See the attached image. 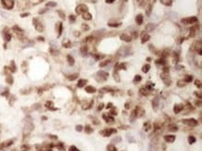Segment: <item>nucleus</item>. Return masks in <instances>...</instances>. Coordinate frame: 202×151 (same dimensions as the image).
<instances>
[{"instance_id": "f257e3e1", "label": "nucleus", "mask_w": 202, "mask_h": 151, "mask_svg": "<svg viewBox=\"0 0 202 151\" xmlns=\"http://www.w3.org/2000/svg\"><path fill=\"white\" fill-rule=\"evenodd\" d=\"M33 24H34V26L36 29V31H38V32H43V31H44V25H43L42 23H41L38 19L34 18V19L33 20Z\"/></svg>"}, {"instance_id": "f03ea898", "label": "nucleus", "mask_w": 202, "mask_h": 151, "mask_svg": "<svg viewBox=\"0 0 202 151\" xmlns=\"http://www.w3.org/2000/svg\"><path fill=\"white\" fill-rule=\"evenodd\" d=\"M198 20L197 17H188V18H184V19H182V24H193L198 23Z\"/></svg>"}, {"instance_id": "7ed1b4c3", "label": "nucleus", "mask_w": 202, "mask_h": 151, "mask_svg": "<svg viewBox=\"0 0 202 151\" xmlns=\"http://www.w3.org/2000/svg\"><path fill=\"white\" fill-rule=\"evenodd\" d=\"M88 11V7L84 4H80L77 7V9H76V12L77 14H82L84 12H87Z\"/></svg>"}, {"instance_id": "20e7f679", "label": "nucleus", "mask_w": 202, "mask_h": 151, "mask_svg": "<svg viewBox=\"0 0 202 151\" xmlns=\"http://www.w3.org/2000/svg\"><path fill=\"white\" fill-rule=\"evenodd\" d=\"M183 123L185 125L188 126H192V127H195V126L198 125V121H197L195 119H183Z\"/></svg>"}, {"instance_id": "39448f33", "label": "nucleus", "mask_w": 202, "mask_h": 151, "mask_svg": "<svg viewBox=\"0 0 202 151\" xmlns=\"http://www.w3.org/2000/svg\"><path fill=\"white\" fill-rule=\"evenodd\" d=\"M1 1H2L3 6L7 9H11L14 6V1L13 0H1Z\"/></svg>"}, {"instance_id": "423d86ee", "label": "nucleus", "mask_w": 202, "mask_h": 151, "mask_svg": "<svg viewBox=\"0 0 202 151\" xmlns=\"http://www.w3.org/2000/svg\"><path fill=\"white\" fill-rule=\"evenodd\" d=\"M116 132H117V130H115V129H105V130L100 132V133L102 134V135H103V136L108 137V136H110L112 133H116Z\"/></svg>"}, {"instance_id": "0eeeda50", "label": "nucleus", "mask_w": 202, "mask_h": 151, "mask_svg": "<svg viewBox=\"0 0 202 151\" xmlns=\"http://www.w3.org/2000/svg\"><path fill=\"white\" fill-rule=\"evenodd\" d=\"M97 77H100L101 81L106 80V79H108V73L104 72V71H99V72L97 73ZM98 77H97V79H98Z\"/></svg>"}, {"instance_id": "6e6552de", "label": "nucleus", "mask_w": 202, "mask_h": 151, "mask_svg": "<svg viewBox=\"0 0 202 151\" xmlns=\"http://www.w3.org/2000/svg\"><path fill=\"white\" fill-rule=\"evenodd\" d=\"M120 39L125 41V42H130V41L132 40V37H131V36H130L129 34L124 33V34H122L121 36H120Z\"/></svg>"}, {"instance_id": "1a4fd4ad", "label": "nucleus", "mask_w": 202, "mask_h": 151, "mask_svg": "<svg viewBox=\"0 0 202 151\" xmlns=\"http://www.w3.org/2000/svg\"><path fill=\"white\" fill-rule=\"evenodd\" d=\"M175 138H176L175 135H165V136H164V140L166 141V142H168V143L174 142Z\"/></svg>"}, {"instance_id": "9d476101", "label": "nucleus", "mask_w": 202, "mask_h": 151, "mask_svg": "<svg viewBox=\"0 0 202 151\" xmlns=\"http://www.w3.org/2000/svg\"><path fill=\"white\" fill-rule=\"evenodd\" d=\"M183 104H175L174 108H173V111H174L175 114H179V113L183 110Z\"/></svg>"}, {"instance_id": "9b49d317", "label": "nucleus", "mask_w": 202, "mask_h": 151, "mask_svg": "<svg viewBox=\"0 0 202 151\" xmlns=\"http://www.w3.org/2000/svg\"><path fill=\"white\" fill-rule=\"evenodd\" d=\"M102 119H103L104 120H105V122H107V123H113L114 122V118L110 117V116L103 115L102 116Z\"/></svg>"}, {"instance_id": "f8f14e48", "label": "nucleus", "mask_w": 202, "mask_h": 151, "mask_svg": "<svg viewBox=\"0 0 202 151\" xmlns=\"http://www.w3.org/2000/svg\"><path fill=\"white\" fill-rule=\"evenodd\" d=\"M149 39H150V36L147 33H143V35H142V43L143 44L146 41H148Z\"/></svg>"}, {"instance_id": "ddd939ff", "label": "nucleus", "mask_w": 202, "mask_h": 151, "mask_svg": "<svg viewBox=\"0 0 202 151\" xmlns=\"http://www.w3.org/2000/svg\"><path fill=\"white\" fill-rule=\"evenodd\" d=\"M161 77H162V80L164 81V83H165L166 85H170V82H171V80H170V77H169V76H165V75H163Z\"/></svg>"}, {"instance_id": "4468645a", "label": "nucleus", "mask_w": 202, "mask_h": 151, "mask_svg": "<svg viewBox=\"0 0 202 151\" xmlns=\"http://www.w3.org/2000/svg\"><path fill=\"white\" fill-rule=\"evenodd\" d=\"M82 18H83L84 20H86V21H89V20H91L92 19V16H91V14L89 12H84V13H82Z\"/></svg>"}, {"instance_id": "2eb2a0df", "label": "nucleus", "mask_w": 202, "mask_h": 151, "mask_svg": "<svg viewBox=\"0 0 202 151\" xmlns=\"http://www.w3.org/2000/svg\"><path fill=\"white\" fill-rule=\"evenodd\" d=\"M143 16L142 14H139L137 15V17H136V23L138 25H141V24H143Z\"/></svg>"}, {"instance_id": "dca6fc26", "label": "nucleus", "mask_w": 202, "mask_h": 151, "mask_svg": "<svg viewBox=\"0 0 202 151\" xmlns=\"http://www.w3.org/2000/svg\"><path fill=\"white\" fill-rule=\"evenodd\" d=\"M158 101H159V98L155 97L153 100V102H152V104H153V107L155 110H157V108H158Z\"/></svg>"}, {"instance_id": "f3484780", "label": "nucleus", "mask_w": 202, "mask_h": 151, "mask_svg": "<svg viewBox=\"0 0 202 151\" xmlns=\"http://www.w3.org/2000/svg\"><path fill=\"white\" fill-rule=\"evenodd\" d=\"M155 25L153 24H148L146 26H145V29H146V31H148V32H152L154 29H155Z\"/></svg>"}, {"instance_id": "a211bd4d", "label": "nucleus", "mask_w": 202, "mask_h": 151, "mask_svg": "<svg viewBox=\"0 0 202 151\" xmlns=\"http://www.w3.org/2000/svg\"><path fill=\"white\" fill-rule=\"evenodd\" d=\"M86 92H89V93H93V92H96V89L92 86H88V87H86Z\"/></svg>"}, {"instance_id": "6ab92c4d", "label": "nucleus", "mask_w": 202, "mask_h": 151, "mask_svg": "<svg viewBox=\"0 0 202 151\" xmlns=\"http://www.w3.org/2000/svg\"><path fill=\"white\" fill-rule=\"evenodd\" d=\"M160 3L165 6H171L172 5V0H160Z\"/></svg>"}, {"instance_id": "aec40b11", "label": "nucleus", "mask_w": 202, "mask_h": 151, "mask_svg": "<svg viewBox=\"0 0 202 151\" xmlns=\"http://www.w3.org/2000/svg\"><path fill=\"white\" fill-rule=\"evenodd\" d=\"M88 81L86 80V79H80V80L78 81V83H77V87L78 88H82L84 87V86L86 85V83H87Z\"/></svg>"}, {"instance_id": "412c9836", "label": "nucleus", "mask_w": 202, "mask_h": 151, "mask_svg": "<svg viewBox=\"0 0 202 151\" xmlns=\"http://www.w3.org/2000/svg\"><path fill=\"white\" fill-rule=\"evenodd\" d=\"M67 61H68V64L70 65H74V60L71 55H67Z\"/></svg>"}, {"instance_id": "4be33fe9", "label": "nucleus", "mask_w": 202, "mask_h": 151, "mask_svg": "<svg viewBox=\"0 0 202 151\" xmlns=\"http://www.w3.org/2000/svg\"><path fill=\"white\" fill-rule=\"evenodd\" d=\"M140 93L142 94V95L145 96L148 94V91H147V88H142V89L140 90Z\"/></svg>"}, {"instance_id": "5701e85b", "label": "nucleus", "mask_w": 202, "mask_h": 151, "mask_svg": "<svg viewBox=\"0 0 202 151\" xmlns=\"http://www.w3.org/2000/svg\"><path fill=\"white\" fill-rule=\"evenodd\" d=\"M10 145H12V141L9 140V141H8V142H5L4 144H2V145L0 146V148H2V147H7Z\"/></svg>"}, {"instance_id": "b1692460", "label": "nucleus", "mask_w": 202, "mask_h": 151, "mask_svg": "<svg viewBox=\"0 0 202 151\" xmlns=\"http://www.w3.org/2000/svg\"><path fill=\"white\" fill-rule=\"evenodd\" d=\"M85 131H86V132H87V133H91V132H93V129H92V128L90 127L89 125H86Z\"/></svg>"}, {"instance_id": "393cba45", "label": "nucleus", "mask_w": 202, "mask_h": 151, "mask_svg": "<svg viewBox=\"0 0 202 151\" xmlns=\"http://www.w3.org/2000/svg\"><path fill=\"white\" fill-rule=\"evenodd\" d=\"M77 77H78V75L77 74H74V75H71V76H67V79L69 80H74V79H77Z\"/></svg>"}, {"instance_id": "a878e982", "label": "nucleus", "mask_w": 202, "mask_h": 151, "mask_svg": "<svg viewBox=\"0 0 202 151\" xmlns=\"http://www.w3.org/2000/svg\"><path fill=\"white\" fill-rule=\"evenodd\" d=\"M142 70H143V73H147L149 70H150V65H149V64H145V65L143 66V69H142Z\"/></svg>"}, {"instance_id": "bb28decb", "label": "nucleus", "mask_w": 202, "mask_h": 151, "mask_svg": "<svg viewBox=\"0 0 202 151\" xmlns=\"http://www.w3.org/2000/svg\"><path fill=\"white\" fill-rule=\"evenodd\" d=\"M141 80H142V77H141L140 75H136L135 77H134V79H133V82L137 83V82H140Z\"/></svg>"}, {"instance_id": "cd10ccee", "label": "nucleus", "mask_w": 202, "mask_h": 151, "mask_svg": "<svg viewBox=\"0 0 202 151\" xmlns=\"http://www.w3.org/2000/svg\"><path fill=\"white\" fill-rule=\"evenodd\" d=\"M4 37L7 41H9L10 40V38H11V36L8 32H4Z\"/></svg>"}, {"instance_id": "c85d7f7f", "label": "nucleus", "mask_w": 202, "mask_h": 151, "mask_svg": "<svg viewBox=\"0 0 202 151\" xmlns=\"http://www.w3.org/2000/svg\"><path fill=\"white\" fill-rule=\"evenodd\" d=\"M107 151H117V148H116L115 146L109 145L108 147H107Z\"/></svg>"}, {"instance_id": "c756f323", "label": "nucleus", "mask_w": 202, "mask_h": 151, "mask_svg": "<svg viewBox=\"0 0 202 151\" xmlns=\"http://www.w3.org/2000/svg\"><path fill=\"white\" fill-rule=\"evenodd\" d=\"M192 79H193V77H192V76H186V77H184V82L189 83L192 81Z\"/></svg>"}, {"instance_id": "7c9ffc66", "label": "nucleus", "mask_w": 202, "mask_h": 151, "mask_svg": "<svg viewBox=\"0 0 202 151\" xmlns=\"http://www.w3.org/2000/svg\"><path fill=\"white\" fill-rule=\"evenodd\" d=\"M188 142H189V144H194V143H196V137L189 136L188 137Z\"/></svg>"}, {"instance_id": "2f4dec72", "label": "nucleus", "mask_w": 202, "mask_h": 151, "mask_svg": "<svg viewBox=\"0 0 202 151\" xmlns=\"http://www.w3.org/2000/svg\"><path fill=\"white\" fill-rule=\"evenodd\" d=\"M52 105H53V103H52V102H47V103H46V107H48V108L54 109L53 107H52Z\"/></svg>"}, {"instance_id": "473e14b6", "label": "nucleus", "mask_w": 202, "mask_h": 151, "mask_svg": "<svg viewBox=\"0 0 202 151\" xmlns=\"http://www.w3.org/2000/svg\"><path fill=\"white\" fill-rule=\"evenodd\" d=\"M114 77H115V79H116V81H117V82H119V81H120V79H119L118 74H117V70H116L115 73H114Z\"/></svg>"}, {"instance_id": "72a5a7b5", "label": "nucleus", "mask_w": 202, "mask_h": 151, "mask_svg": "<svg viewBox=\"0 0 202 151\" xmlns=\"http://www.w3.org/2000/svg\"><path fill=\"white\" fill-rule=\"evenodd\" d=\"M108 25L110 27H118L121 25V23H117V24H108Z\"/></svg>"}, {"instance_id": "f704fd0d", "label": "nucleus", "mask_w": 202, "mask_h": 151, "mask_svg": "<svg viewBox=\"0 0 202 151\" xmlns=\"http://www.w3.org/2000/svg\"><path fill=\"white\" fill-rule=\"evenodd\" d=\"M82 29H83V31H89V26L88 25V24H82Z\"/></svg>"}, {"instance_id": "c9c22d12", "label": "nucleus", "mask_w": 202, "mask_h": 151, "mask_svg": "<svg viewBox=\"0 0 202 151\" xmlns=\"http://www.w3.org/2000/svg\"><path fill=\"white\" fill-rule=\"evenodd\" d=\"M62 24L61 23H59V35L58 36H61L62 35Z\"/></svg>"}, {"instance_id": "e433bc0d", "label": "nucleus", "mask_w": 202, "mask_h": 151, "mask_svg": "<svg viewBox=\"0 0 202 151\" xmlns=\"http://www.w3.org/2000/svg\"><path fill=\"white\" fill-rule=\"evenodd\" d=\"M110 62H111L110 60H106V61H104V62L101 63V64H100V66H102H102H105L107 64H109Z\"/></svg>"}, {"instance_id": "4c0bfd02", "label": "nucleus", "mask_w": 202, "mask_h": 151, "mask_svg": "<svg viewBox=\"0 0 202 151\" xmlns=\"http://www.w3.org/2000/svg\"><path fill=\"white\" fill-rule=\"evenodd\" d=\"M87 51H88V48L86 47V46H83V47L81 48V52H82L83 54L87 53Z\"/></svg>"}, {"instance_id": "58836bf2", "label": "nucleus", "mask_w": 202, "mask_h": 151, "mask_svg": "<svg viewBox=\"0 0 202 151\" xmlns=\"http://www.w3.org/2000/svg\"><path fill=\"white\" fill-rule=\"evenodd\" d=\"M69 151H80L77 147H76L74 146H72V147H70V148H69Z\"/></svg>"}, {"instance_id": "ea45409f", "label": "nucleus", "mask_w": 202, "mask_h": 151, "mask_svg": "<svg viewBox=\"0 0 202 151\" xmlns=\"http://www.w3.org/2000/svg\"><path fill=\"white\" fill-rule=\"evenodd\" d=\"M170 131H177L178 130V128H177V126L176 125H171L170 127V129H169Z\"/></svg>"}, {"instance_id": "a19ab883", "label": "nucleus", "mask_w": 202, "mask_h": 151, "mask_svg": "<svg viewBox=\"0 0 202 151\" xmlns=\"http://www.w3.org/2000/svg\"><path fill=\"white\" fill-rule=\"evenodd\" d=\"M56 3L55 2H49L47 3V7H56Z\"/></svg>"}, {"instance_id": "79ce46f5", "label": "nucleus", "mask_w": 202, "mask_h": 151, "mask_svg": "<svg viewBox=\"0 0 202 151\" xmlns=\"http://www.w3.org/2000/svg\"><path fill=\"white\" fill-rule=\"evenodd\" d=\"M110 113H111V115H117V110L116 108H113L112 110L110 111Z\"/></svg>"}, {"instance_id": "37998d69", "label": "nucleus", "mask_w": 202, "mask_h": 151, "mask_svg": "<svg viewBox=\"0 0 202 151\" xmlns=\"http://www.w3.org/2000/svg\"><path fill=\"white\" fill-rule=\"evenodd\" d=\"M157 64H165V61H164V59H158V61H157Z\"/></svg>"}, {"instance_id": "c03bdc74", "label": "nucleus", "mask_w": 202, "mask_h": 151, "mask_svg": "<svg viewBox=\"0 0 202 151\" xmlns=\"http://www.w3.org/2000/svg\"><path fill=\"white\" fill-rule=\"evenodd\" d=\"M71 45H72V44H71L70 41H68V42L66 43V44H65V43H64V47H65V48H70V47H72Z\"/></svg>"}, {"instance_id": "a18cd8bd", "label": "nucleus", "mask_w": 202, "mask_h": 151, "mask_svg": "<svg viewBox=\"0 0 202 151\" xmlns=\"http://www.w3.org/2000/svg\"><path fill=\"white\" fill-rule=\"evenodd\" d=\"M200 80H196L195 81V84H196V86H198V88H201V84H200Z\"/></svg>"}, {"instance_id": "49530a36", "label": "nucleus", "mask_w": 202, "mask_h": 151, "mask_svg": "<svg viewBox=\"0 0 202 151\" xmlns=\"http://www.w3.org/2000/svg\"><path fill=\"white\" fill-rule=\"evenodd\" d=\"M151 8H152L151 5H149L148 8H147V9H147V11H146V14L148 15V16H149V15H150V11H151Z\"/></svg>"}, {"instance_id": "de8ad7c7", "label": "nucleus", "mask_w": 202, "mask_h": 151, "mask_svg": "<svg viewBox=\"0 0 202 151\" xmlns=\"http://www.w3.org/2000/svg\"><path fill=\"white\" fill-rule=\"evenodd\" d=\"M76 130H77V132H81V131H82V126H81V125H77V127H76Z\"/></svg>"}, {"instance_id": "09e8293b", "label": "nucleus", "mask_w": 202, "mask_h": 151, "mask_svg": "<svg viewBox=\"0 0 202 151\" xmlns=\"http://www.w3.org/2000/svg\"><path fill=\"white\" fill-rule=\"evenodd\" d=\"M70 21H72V23H74V21H76V16H74V15H70Z\"/></svg>"}, {"instance_id": "8fccbe9b", "label": "nucleus", "mask_w": 202, "mask_h": 151, "mask_svg": "<svg viewBox=\"0 0 202 151\" xmlns=\"http://www.w3.org/2000/svg\"><path fill=\"white\" fill-rule=\"evenodd\" d=\"M58 13H59L61 16L60 17H62V19H65V16H64V13H62V12H61V11H58Z\"/></svg>"}, {"instance_id": "3c124183", "label": "nucleus", "mask_w": 202, "mask_h": 151, "mask_svg": "<svg viewBox=\"0 0 202 151\" xmlns=\"http://www.w3.org/2000/svg\"><path fill=\"white\" fill-rule=\"evenodd\" d=\"M7 81L9 82V84H11V83H12V79H11V77H8V79H7Z\"/></svg>"}, {"instance_id": "603ef678", "label": "nucleus", "mask_w": 202, "mask_h": 151, "mask_svg": "<svg viewBox=\"0 0 202 151\" xmlns=\"http://www.w3.org/2000/svg\"><path fill=\"white\" fill-rule=\"evenodd\" d=\"M114 1H116V0H105V2H106V3H109V4H111V3H113Z\"/></svg>"}, {"instance_id": "864d4df0", "label": "nucleus", "mask_w": 202, "mask_h": 151, "mask_svg": "<svg viewBox=\"0 0 202 151\" xmlns=\"http://www.w3.org/2000/svg\"><path fill=\"white\" fill-rule=\"evenodd\" d=\"M113 107V104H111V103H110V104H107V108H111V107Z\"/></svg>"}, {"instance_id": "5fc2aeb1", "label": "nucleus", "mask_w": 202, "mask_h": 151, "mask_svg": "<svg viewBox=\"0 0 202 151\" xmlns=\"http://www.w3.org/2000/svg\"><path fill=\"white\" fill-rule=\"evenodd\" d=\"M103 108V104H100V107H99V108H98V110H101V109H102Z\"/></svg>"}, {"instance_id": "6e6d98bb", "label": "nucleus", "mask_w": 202, "mask_h": 151, "mask_svg": "<svg viewBox=\"0 0 202 151\" xmlns=\"http://www.w3.org/2000/svg\"><path fill=\"white\" fill-rule=\"evenodd\" d=\"M28 15H29L28 13H26V14H21V17H27Z\"/></svg>"}, {"instance_id": "4d7b16f0", "label": "nucleus", "mask_w": 202, "mask_h": 151, "mask_svg": "<svg viewBox=\"0 0 202 151\" xmlns=\"http://www.w3.org/2000/svg\"><path fill=\"white\" fill-rule=\"evenodd\" d=\"M126 108H127V109H128V108H130V105H129V104H126Z\"/></svg>"}]
</instances>
